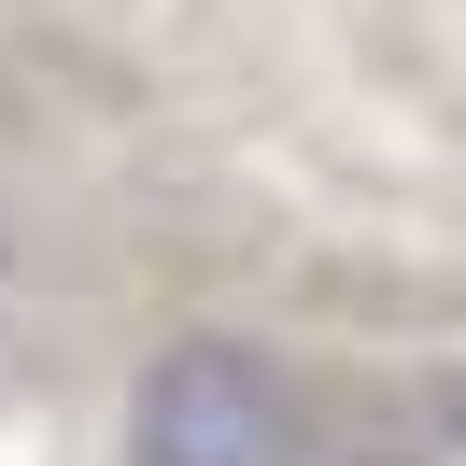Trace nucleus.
<instances>
[{"label":"nucleus","mask_w":466,"mask_h":466,"mask_svg":"<svg viewBox=\"0 0 466 466\" xmlns=\"http://www.w3.org/2000/svg\"><path fill=\"white\" fill-rule=\"evenodd\" d=\"M142 466H297V396L268 381V353L184 339L142 381Z\"/></svg>","instance_id":"obj_1"}]
</instances>
